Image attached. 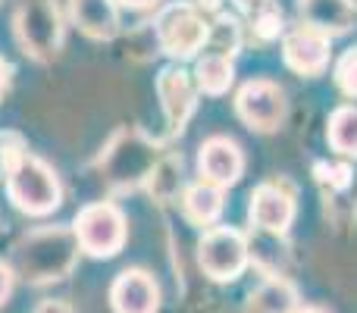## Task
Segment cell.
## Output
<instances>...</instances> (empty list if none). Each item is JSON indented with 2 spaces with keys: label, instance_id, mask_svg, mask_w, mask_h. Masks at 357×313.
<instances>
[{
  "label": "cell",
  "instance_id": "6da1fadb",
  "mask_svg": "<svg viewBox=\"0 0 357 313\" xmlns=\"http://www.w3.org/2000/svg\"><path fill=\"white\" fill-rule=\"evenodd\" d=\"M79 251L73 229H38L16 247V270L29 282H56L73 270Z\"/></svg>",
  "mask_w": 357,
  "mask_h": 313
},
{
  "label": "cell",
  "instance_id": "7a4b0ae2",
  "mask_svg": "<svg viewBox=\"0 0 357 313\" xmlns=\"http://www.w3.org/2000/svg\"><path fill=\"white\" fill-rule=\"evenodd\" d=\"M6 197L13 207L22 210L29 216H47L60 207L63 201V185L56 172L44 163L41 157H25L16 169L6 176Z\"/></svg>",
  "mask_w": 357,
  "mask_h": 313
},
{
  "label": "cell",
  "instance_id": "3957f363",
  "mask_svg": "<svg viewBox=\"0 0 357 313\" xmlns=\"http://www.w3.org/2000/svg\"><path fill=\"white\" fill-rule=\"evenodd\" d=\"M73 232L79 247L88 254V257H116L126 245V213L110 201H98V204H88V207L79 210L73 222Z\"/></svg>",
  "mask_w": 357,
  "mask_h": 313
},
{
  "label": "cell",
  "instance_id": "277c9868",
  "mask_svg": "<svg viewBox=\"0 0 357 313\" xmlns=\"http://www.w3.org/2000/svg\"><path fill=\"white\" fill-rule=\"evenodd\" d=\"M154 31L160 47L167 50L173 60H188L207 44L210 38V22L197 13L195 3L188 0H176L167 3L154 19Z\"/></svg>",
  "mask_w": 357,
  "mask_h": 313
},
{
  "label": "cell",
  "instance_id": "5b68a950",
  "mask_svg": "<svg viewBox=\"0 0 357 313\" xmlns=\"http://www.w3.org/2000/svg\"><path fill=\"white\" fill-rule=\"evenodd\" d=\"M197 264L204 276H210L213 282H235L251 264V245L238 229L213 226L204 232L197 245Z\"/></svg>",
  "mask_w": 357,
  "mask_h": 313
},
{
  "label": "cell",
  "instance_id": "8992f818",
  "mask_svg": "<svg viewBox=\"0 0 357 313\" xmlns=\"http://www.w3.org/2000/svg\"><path fill=\"white\" fill-rule=\"evenodd\" d=\"M16 38L35 60H54L63 44V25L54 0H22L16 13Z\"/></svg>",
  "mask_w": 357,
  "mask_h": 313
},
{
  "label": "cell",
  "instance_id": "52a82bcc",
  "mask_svg": "<svg viewBox=\"0 0 357 313\" xmlns=\"http://www.w3.org/2000/svg\"><path fill=\"white\" fill-rule=\"evenodd\" d=\"M285 91L270 79H251L235 94V113L251 132H276L285 123Z\"/></svg>",
  "mask_w": 357,
  "mask_h": 313
},
{
  "label": "cell",
  "instance_id": "ba28073f",
  "mask_svg": "<svg viewBox=\"0 0 357 313\" xmlns=\"http://www.w3.org/2000/svg\"><path fill=\"white\" fill-rule=\"evenodd\" d=\"M298 213L295 191L285 182H264L251 191V204H248V216L264 235H276L282 238L291 229Z\"/></svg>",
  "mask_w": 357,
  "mask_h": 313
},
{
  "label": "cell",
  "instance_id": "9c48e42d",
  "mask_svg": "<svg viewBox=\"0 0 357 313\" xmlns=\"http://www.w3.org/2000/svg\"><path fill=\"white\" fill-rule=\"evenodd\" d=\"M197 169H201V182H210L216 188H232L245 172V154L241 148L226 135H213L201 144L197 151Z\"/></svg>",
  "mask_w": 357,
  "mask_h": 313
},
{
  "label": "cell",
  "instance_id": "30bf717a",
  "mask_svg": "<svg viewBox=\"0 0 357 313\" xmlns=\"http://www.w3.org/2000/svg\"><path fill=\"white\" fill-rule=\"evenodd\" d=\"M329 38L320 35V31H310V29H295L285 35L282 41V60L289 69H295L298 75H323L329 66Z\"/></svg>",
  "mask_w": 357,
  "mask_h": 313
},
{
  "label": "cell",
  "instance_id": "8fae6325",
  "mask_svg": "<svg viewBox=\"0 0 357 313\" xmlns=\"http://www.w3.org/2000/svg\"><path fill=\"white\" fill-rule=\"evenodd\" d=\"M113 313H157L160 289L148 270H123L110 285Z\"/></svg>",
  "mask_w": 357,
  "mask_h": 313
},
{
  "label": "cell",
  "instance_id": "7c38bea8",
  "mask_svg": "<svg viewBox=\"0 0 357 313\" xmlns=\"http://www.w3.org/2000/svg\"><path fill=\"white\" fill-rule=\"evenodd\" d=\"M157 94H160L169 132H182L185 123L191 119V113H195V98H197L188 72L182 66H167L157 75Z\"/></svg>",
  "mask_w": 357,
  "mask_h": 313
},
{
  "label": "cell",
  "instance_id": "4fadbf2b",
  "mask_svg": "<svg viewBox=\"0 0 357 313\" xmlns=\"http://www.w3.org/2000/svg\"><path fill=\"white\" fill-rule=\"evenodd\" d=\"M298 16L304 29L335 38L357 25V3L354 0H298Z\"/></svg>",
  "mask_w": 357,
  "mask_h": 313
},
{
  "label": "cell",
  "instance_id": "5bb4252c",
  "mask_svg": "<svg viewBox=\"0 0 357 313\" xmlns=\"http://www.w3.org/2000/svg\"><path fill=\"white\" fill-rule=\"evenodd\" d=\"M69 16L94 41H110L119 31L116 0H69Z\"/></svg>",
  "mask_w": 357,
  "mask_h": 313
},
{
  "label": "cell",
  "instance_id": "9a60e30c",
  "mask_svg": "<svg viewBox=\"0 0 357 313\" xmlns=\"http://www.w3.org/2000/svg\"><path fill=\"white\" fill-rule=\"evenodd\" d=\"M222 207H226L222 188H216V185H210V182L191 185L182 194V210H185V216H188V222H195V226H213V222L220 220Z\"/></svg>",
  "mask_w": 357,
  "mask_h": 313
},
{
  "label": "cell",
  "instance_id": "2e32d148",
  "mask_svg": "<svg viewBox=\"0 0 357 313\" xmlns=\"http://www.w3.org/2000/svg\"><path fill=\"white\" fill-rule=\"evenodd\" d=\"M232 82H235V63H232V56L210 50V54H204L201 60H197V66H195V85L201 88L204 94H213V98H220V94H226L229 88H232Z\"/></svg>",
  "mask_w": 357,
  "mask_h": 313
},
{
  "label": "cell",
  "instance_id": "e0dca14e",
  "mask_svg": "<svg viewBox=\"0 0 357 313\" xmlns=\"http://www.w3.org/2000/svg\"><path fill=\"white\" fill-rule=\"evenodd\" d=\"M251 313H298V291L285 276H270L251 295Z\"/></svg>",
  "mask_w": 357,
  "mask_h": 313
},
{
  "label": "cell",
  "instance_id": "ac0fdd59",
  "mask_svg": "<svg viewBox=\"0 0 357 313\" xmlns=\"http://www.w3.org/2000/svg\"><path fill=\"white\" fill-rule=\"evenodd\" d=\"M326 142H329V148H333L335 154L357 160V107L354 104L335 107V110L329 113Z\"/></svg>",
  "mask_w": 357,
  "mask_h": 313
},
{
  "label": "cell",
  "instance_id": "d6986e66",
  "mask_svg": "<svg viewBox=\"0 0 357 313\" xmlns=\"http://www.w3.org/2000/svg\"><path fill=\"white\" fill-rule=\"evenodd\" d=\"M25 157H29V148H25L22 135H16V132H0V178L10 176Z\"/></svg>",
  "mask_w": 357,
  "mask_h": 313
},
{
  "label": "cell",
  "instance_id": "ffe728a7",
  "mask_svg": "<svg viewBox=\"0 0 357 313\" xmlns=\"http://www.w3.org/2000/svg\"><path fill=\"white\" fill-rule=\"evenodd\" d=\"M333 79H335V85H339V91L345 94V98H357V44L348 47L345 54L335 60Z\"/></svg>",
  "mask_w": 357,
  "mask_h": 313
},
{
  "label": "cell",
  "instance_id": "44dd1931",
  "mask_svg": "<svg viewBox=\"0 0 357 313\" xmlns=\"http://www.w3.org/2000/svg\"><path fill=\"white\" fill-rule=\"evenodd\" d=\"M207 41L213 44L216 54L232 56L235 50H238V22H235V19H229V16H220V19H216V25L210 29Z\"/></svg>",
  "mask_w": 357,
  "mask_h": 313
},
{
  "label": "cell",
  "instance_id": "7402d4cb",
  "mask_svg": "<svg viewBox=\"0 0 357 313\" xmlns=\"http://www.w3.org/2000/svg\"><path fill=\"white\" fill-rule=\"evenodd\" d=\"M251 29H254V38H260V41H273V38H279L282 35V10L266 6V10L254 13Z\"/></svg>",
  "mask_w": 357,
  "mask_h": 313
},
{
  "label": "cell",
  "instance_id": "603a6c76",
  "mask_svg": "<svg viewBox=\"0 0 357 313\" xmlns=\"http://www.w3.org/2000/svg\"><path fill=\"white\" fill-rule=\"evenodd\" d=\"M13 279H16V273H13L6 264H0V304H6V298H10Z\"/></svg>",
  "mask_w": 357,
  "mask_h": 313
},
{
  "label": "cell",
  "instance_id": "cb8c5ba5",
  "mask_svg": "<svg viewBox=\"0 0 357 313\" xmlns=\"http://www.w3.org/2000/svg\"><path fill=\"white\" fill-rule=\"evenodd\" d=\"M235 6H238L241 13H248V16H254V13L266 10V6H273V0H232Z\"/></svg>",
  "mask_w": 357,
  "mask_h": 313
},
{
  "label": "cell",
  "instance_id": "d4e9b609",
  "mask_svg": "<svg viewBox=\"0 0 357 313\" xmlns=\"http://www.w3.org/2000/svg\"><path fill=\"white\" fill-rule=\"evenodd\" d=\"M10 82H13V63L0 60V98H3V94H6V88H10Z\"/></svg>",
  "mask_w": 357,
  "mask_h": 313
},
{
  "label": "cell",
  "instance_id": "484cf974",
  "mask_svg": "<svg viewBox=\"0 0 357 313\" xmlns=\"http://www.w3.org/2000/svg\"><path fill=\"white\" fill-rule=\"evenodd\" d=\"M35 313H73V307H69V304H63V301H44Z\"/></svg>",
  "mask_w": 357,
  "mask_h": 313
},
{
  "label": "cell",
  "instance_id": "4316f807",
  "mask_svg": "<svg viewBox=\"0 0 357 313\" xmlns=\"http://www.w3.org/2000/svg\"><path fill=\"white\" fill-rule=\"evenodd\" d=\"M123 6H132V10H144V6H151L154 0H119Z\"/></svg>",
  "mask_w": 357,
  "mask_h": 313
},
{
  "label": "cell",
  "instance_id": "83f0119b",
  "mask_svg": "<svg viewBox=\"0 0 357 313\" xmlns=\"http://www.w3.org/2000/svg\"><path fill=\"white\" fill-rule=\"evenodd\" d=\"M298 313H329V310H323V307H314V304H307V307H298Z\"/></svg>",
  "mask_w": 357,
  "mask_h": 313
}]
</instances>
